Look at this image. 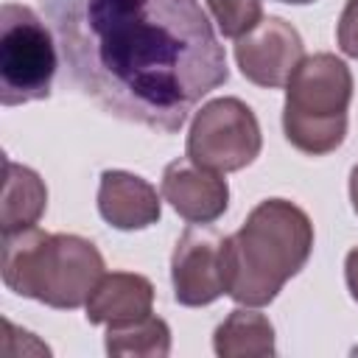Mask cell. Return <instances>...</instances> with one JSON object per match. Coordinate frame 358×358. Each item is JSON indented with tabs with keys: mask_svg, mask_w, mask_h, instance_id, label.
<instances>
[{
	"mask_svg": "<svg viewBox=\"0 0 358 358\" xmlns=\"http://www.w3.org/2000/svg\"><path fill=\"white\" fill-rule=\"evenodd\" d=\"M76 87L103 112L173 134L227 84L201 0H45Z\"/></svg>",
	"mask_w": 358,
	"mask_h": 358,
	"instance_id": "6da1fadb",
	"label": "cell"
},
{
	"mask_svg": "<svg viewBox=\"0 0 358 358\" xmlns=\"http://www.w3.org/2000/svg\"><path fill=\"white\" fill-rule=\"evenodd\" d=\"M313 252V224L288 199H263L238 232L224 238L227 294L246 308L277 299L282 285L296 277Z\"/></svg>",
	"mask_w": 358,
	"mask_h": 358,
	"instance_id": "7a4b0ae2",
	"label": "cell"
},
{
	"mask_svg": "<svg viewBox=\"0 0 358 358\" xmlns=\"http://www.w3.org/2000/svg\"><path fill=\"white\" fill-rule=\"evenodd\" d=\"M103 268V255L81 235H50L39 227L3 235L0 271L6 288L48 308L73 310L87 305L106 274Z\"/></svg>",
	"mask_w": 358,
	"mask_h": 358,
	"instance_id": "3957f363",
	"label": "cell"
},
{
	"mask_svg": "<svg viewBox=\"0 0 358 358\" xmlns=\"http://www.w3.org/2000/svg\"><path fill=\"white\" fill-rule=\"evenodd\" d=\"M352 73L333 53H313L299 62L285 84V140L310 157L336 151L347 137Z\"/></svg>",
	"mask_w": 358,
	"mask_h": 358,
	"instance_id": "277c9868",
	"label": "cell"
},
{
	"mask_svg": "<svg viewBox=\"0 0 358 358\" xmlns=\"http://www.w3.org/2000/svg\"><path fill=\"white\" fill-rule=\"evenodd\" d=\"M56 76V42L39 14L20 3L0 8V101L31 103L50 95Z\"/></svg>",
	"mask_w": 358,
	"mask_h": 358,
	"instance_id": "5b68a950",
	"label": "cell"
},
{
	"mask_svg": "<svg viewBox=\"0 0 358 358\" xmlns=\"http://www.w3.org/2000/svg\"><path fill=\"white\" fill-rule=\"evenodd\" d=\"M263 134L257 115L241 98L224 95L207 101L190 123L185 157L201 168L232 173L257 159Z\"/></svg>",
	"mask_w": 358,
	"mask_h": 358,
	"instance_id": "8992f818",
	"label": "cell"
},
{
	"mask_svg": "<svg viewBox=\"0 0 358 358\" xmlns=\"http://www.w3.org/2000/svg\"><path fill=\"white\" fill-rule=\"evenodd\" d=\"M171 282L179 305L201 308L227 294L224 238L213 227H187L171 255Z\"/></svg>",
	"mask_w": 358,
	"mask_h": 358,
	"instance_id": "52a82bcc",
	"label": "cell"
},
{
	"mask_svg": "<svg viewBox=\"0 0 358 358\" xmlns=\"http://www.w3.org/2000/svg\"><path fill=\"white\" fill-rule=\"evenodd\" d=\"M302 59L305 42L282 17H263L249 34L235 39V62L243 78L257 87H285Z\"/></svg>",
	"mask_w": 358,
	"mask_h": 358,
	"instance_id": "ba28073f",
	"label": "cell"
},
{
	"mask_svg": "<svg viewBox=\"0 0 358 358\" xmlns=\"http://www.w3.org/2000/svg\"><path fill=\"white\" fill-rule=\"evenodd\" d=\"M162 199L190 224H213L229 207V185L218 171L182 157L162 171Z\"/></svg>",
	"mask_w": 358,
	"mask_h": 358,
	"instance_id": "9c48e42d",
	"label": "cell"
},
{
	"mask_svg": "<svg viewBox=\"0 0 358 358\" xmlns=\"http://www.w3.org/2000/svg\"><path fill=\"white\" fill-rule=\"evenodd\" d=\"M98 213L109 227L131 232L157 224L162 201L148 179L129 171H103L98 185Z\"/></svg>",
	"mask_w": 358,
	"mask_h": 358,
	"instance_id": "30bf717a",
	"label": "cell"
},
{
	"mask_svg": "<svg viewBox=\"0 0 358 358\" xmlns=\"http://www.w3.org/2000/svg\"><path fill=\"white\" fill-rule=\"evenodd\" d=\"M87 322L90 324H123L151 313L154 308V285L148 277L134 271H112L103 274L95 291L87 299Z\"/></svg>",
	"mask_w": 358,
	"mask_h": 358,
	"instance_id": "8fae6325",
	"label": "cell"
},
{
	"mask_svg": "<svg viewBox=\"0 0 358 358\" xmlns=\"http://www.w3.org/2000/svg\"><path fill=\"white\" fill-rule=\"evenodd\" d=\"M48 207V187L42 176L25 165L6 159V182L0 201V229L3 235L36 227Z\"/></svg>",
	"mask_w": 358,
	"mask_h": 358,
	"instance_id": "7c38bea8",
	"label": "cell"
},
{
	"mask_svg": "<svg viewBox=\"0 0 358 358\" xmlns=\"http://www.w3.org/2000/svg\"><path fill=\"white\" fill-rule=\"evenodd\" d=\"M213 350L221 358H268L277 352L274 324L255 308H235L215 327Z\"/></svg>",
	"mask_w": 358,
	"mask_h": 358,
	"instance_id": "4fadbf2b",
	"label": "cell"
},
{
	"mask_svg": "<svg viewBox=\"0 0 358 358\" xmlns=\"http://www.w3.org/2000/svg\"><path fill=\"white\" fill-rule=\"evenodd\" d=\"M103 347L115 358H165L171 352V327L154 313L123 324H106Z\"/></svg>",
	"mask_w": 358,
	"mask_h": 358,
	"instance_id": "5bb4252c",
	"label": "cell"
},
{
	"mask_svg": "<svg viewBox=\"0 0 358 358\" xmlns=\"http://www.w3.org/2000/svg\"><path fill=\"white\" fill-rule=\"evenodd\" d=\"M207 8L227 39H241L263 20V0H207Z\"/></svg>",
	"mask_w": 358,
	"mask_h": 358,
	"instance_id": "9a60e30c",
	"label": "cell"
},
{
	"mask_svg": "<svg viewBox=\"0 0 358 358\" xmlns=\"http://www.w3.org/2000/svg\"><path fill=\"white\" fill-rule=\"evenodd\" d=\"M336 39L344 56L358 59V0H347L344 11L338 17V28H336Z\"/></svg>",
	"mask_w": 358,
	"mask_h": 358,
	"instance_id": "2e32d148",
	"label": "cell"
},
{
	"mask_svg": "<svg viewBox=\"0 0 358 358\" xmlns=\"http://www.w3.org/2000/svg\"><path fill=\"white\" fill-rule=\"evenodd\" d=\"M344 280H347V291L350 296L358 302V246L347 252L344 257Z\"/></svg>",
	"mask_w": 358,
	"mask_h": 358,
	"instance_id": "e0dca14e",
	"label": "cell"
},
{
	"mask_svg": "<svg viewBox=\"0 0 358 358\" xmlns=\"http://www.w3.org/2000/svg\"><path fill=\"white\" fill-rule=\"evenodd\" d=\"M350 201H352V210L358 213V162L350 171Z\"/></svg>",
	"mask_w": 358,
	"mask_h": 358,
	"instance_id": "ac0fdd59",
	"label": "cell"
},
{
	"mask_svg": "<svg viewBox=\"0 0 358 358\" xmlns=\"http://www.w3.org/2000/svg\"><path fill=\"white\" fill-rule=\"evenodd\" d=\"M280 3H291V6H305V3H316V0H280Z\"/></svg>",
	"mask_w": 358,
	"mask_h": 358,
	"instance_id": "d6986e66",
	"label": "cell"
}]
</instances>
